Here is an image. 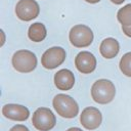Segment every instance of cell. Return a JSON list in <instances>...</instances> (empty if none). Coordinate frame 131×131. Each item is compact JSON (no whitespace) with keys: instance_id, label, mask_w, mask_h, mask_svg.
I'll return each instance as SVG.
<instances>
[{"instance_id":"9","label":"cell","mask_w":131,"mask_h":131,"mask_svg":"<svg viewBox=\"0 0 131 131\" xmlns=\"http://www.w3.org/2000/svg\"><path fill=\"white\" fill-rule=\"evenodd\" d=\"M75 66L82 74H90L96 68V58L92 53L82 51L77 54L75 58Z\"/></svg>"},{"instance_id":"19","label":"cell","mask_w":131,"mask_h":131,"mask_svg":"<svg viewBox=\"0 0 131 131\" xmlns=\"http://www.w3.org/2000/svg\"><path fill=\"white\" fill-rule=\"evenodd\" d=\"M67 131H82L80 128H77V127H74V128H70V129H68Z\"/></svg>"},{"instance_id":"16","label":"cell","mask_w":131,"mask_h":131,"mask_svg":"<svg viewBox=\"0 0 131 131\" xmlns=\"http://www.w3.org/2000/svg\"><path fill=\"white\" fill-rule=\"evenodd\" d=\"M10 131H29V129L25 126V125H21V124H18V125H15L13 126Z\"/></svg>"},{"instance_id":"5","label":"cell","mask_w":131,"mask_h":131,"mask_svg":"<svg viewBox=\"0 0 131 131\" xmlns=\"http://www.w3.org/2000/svg\"><path fill=\"white\" fill-rule=\"evenodd\" d=\"M32 123L37 130L49 131L55 126L56 119L51 110L47 107H39L33 114Z\"/></svg>"},{"instance_id":"7","label":"cell","mask_w":131,"mask_h":131,"mask_svg":"<svg viewBox=\"0 0 131 131\" xmlns=\"http://www.w3.org/2000/svg\"><path fill=\"white\" fill-rule=\"evenodd\" d=\"M66 59V50L62 47H51L47 49L41 58L42 66L45 69L48 70H53L60 66Z\"/></svg>"},{"instance_id":"20","label":"cell","mask_w":131,"mask_h":131,"mask_svg":"<svg viewBox=\"0 0 131 131\" xmlns=\"http://www.w3.org/2000/svg\"><path fill=\"white\" fill-rule=\"evenodd\" d=\"M85 1H87L88 3H97V2H99L100 0H85Z\"/></svg>"},{"instance_id":"18","label":"cell","mask_w":131,"mask_h":131,"mask_svg":"<svg viewBox=\"0 0 131 131\" xmlns=\"http://www.w3.org/2000/svg\"><path fill=\"white\" fill-rule=\"evenodd\" d=\"M113 3H115V4H122L125 0H111Z\"/></svg>"},{"instance_id":"1","label":"cell","mask_w":131,"mask_h":131,"mask_svg":"<svg viewBox=\"0 0 131 131\" xmlns=\"http://www.w3.org/2000/svg\"><path fill=\"white\" fill-rule=\"evenodd\" d=\"M116 95V88L113 82L106 79H99L91 87V96L93 100L100 104L111 102Z\"/></svg>"},{"instance_id":"6","label":"cell","mask_w":131,"mask_h":131,"mask_svg":"<svg viewBox=\"0 0 131 131\" xmlns=\"http://www.w3.org/2000/svg\"><path fill=\"white\" fill-rule=\"evenodd\" d=\"M40 7L35 0H19L15 6L16 16L24 21H30L39 15Z\"/></svg>"},{"instance_id":"10","label":"cell","mask_w":131,"mask_h":131,"mask_svg":"<svg viewBox=\"0 0 131 131\" xmlns=\"http://www.w3.org/2000/svg\"><path fill=\"white\" fill-rule=\"evenodd\" d=\"M2 115L13 121H25L29 118L30 112L29 110L20 104H13V103H8L5 104L2 107Z\"/></svg>"},{"instance_id":"8","label":"cell","mask_w":131,"mask_h":131,"mask_svg":"<svg viewBox=\"0 0 131 131\" xmlns=\"http://www.w3.org/2000/svg\"><path fill=\"white\" fill-rule=\"evenodd\" d=\"M102 121L101 113L96 107H86L80 115V122L82 126L88 130H94L99 127Z\"/></svg>"},{"instance_id":"14","label":"cell","mask_w":131,"mask_h":131,"mask_svg":"<svg viewBox=\"0 0 131 131\" xmlns=\"http://www.w3.org/2000/svg\"><path fill=\"white\" fill-rule=\"evenodd\" d=\"M118 20L122 24V26H130L131 25V3L122 7L117 13Z\"/></svg>"},{"instance_id":"15","label":"cell","mask_w":131,"mask_h":131,"mask_svg":"<svg viewBox=\"0 0 131 131\" xmlns=\"http://www.w3.org/2000/svg\"><path fill=\"white\" fill-rule=\"evenodd\" d=\"M121 72L128 77H131V52L124 54L120 60Z\"/></svg>"},{"instance_id":"17","label":"cell","mask_w":131,"mask_h":131,"mask_svg":"<svg viewBox=\"0 0 131 131\" xmlns=\"http://www.w3.org/2000/svg\"><path fill=\"white\" fill-rule=\"evenodd\" d=\"M122 31L126 36L131 37V25L130 26H122Z\"/></svg>"},{"instance_id":"11","label":"cell","mask_w":131,"mask_h":131,"mask_svg":"<svg viewBox=\"0 0 131 131\" xmlns=\"http://www.w3.org/2000/svg\"><path fill=\"white\" fill-rule=\"evenodd\" d=\"M54 84L56 88L59 90H62V91L70 90L75 84L74 74L67 69L59 70L54 75Z\"/></svg>"},{"instance_id":"3","label":"cell","mask_w":131,"mask_h":131,"mask_svg":"<svg viewBox=\"0 0 131 131\" xmlns=\"http://www.w3.org/2000/svg\"><path fill=\"white\" fill-rule=\"evenodd\" d=\"M13 68L19 73H30L35 70L37 66L36 55L29 50L16 51L11 59Z\"/></svg>"},{"instance_id":"2","label":"cell","mask_w":131,"mask_h":131,"mask_svg":"<svg viewBox=\"0 0 131 131\" xmlns=\"http://www.w3.org/2000/svg\"><path fill=\"white\" fill-rule=\"evenodd\" d=\"M52 103L56 113L62 118L72 119L75 118L79 113L78 103L74 98L67 94H57L53 98Z\"/></svg>"},{"instance_id":"4","label":"cell","mask_w":131,"mask_h":131,"mask_svg":"<svg viewBox=\"0 0 131 131\" xmlns=\"http://www.w3.org/2000/svg\"><path fill=\"white\" fill-rule=\"evenodd\" d=\"M69 39L75 47H87L93 41V33L90 28L85 25H76L71 29Z\"/></svg>"},{"instance_id":"13","label":"cell","mask_w":131,"mask_h":131,"mask_svg":"<svg viewBox=\"0 0 131 131\" xmlns=\"http://www.w3.org/2000/svg\"><path fill=\"white\" fill-rule=\"evenodd\" d=\"M46 28L42 23H34L28 31L29 38L34 42H41L46 37Z\"/></svg>"},{"instance_id":"12","label":"cell","mask_w":131,"mask_h":131,"mask_svg":"<svg viewBox=\"0 0 131 131\" xmlns=\"http://www.w3.org/2000/svg\"><path fill=\"white\" fill-rule=\"evenodd\" d=\"M120 50L119 42L114 38H106L104 39L99 46L100 54L104 58H113L115 57Z\"/></svg>"}]
</instances>
